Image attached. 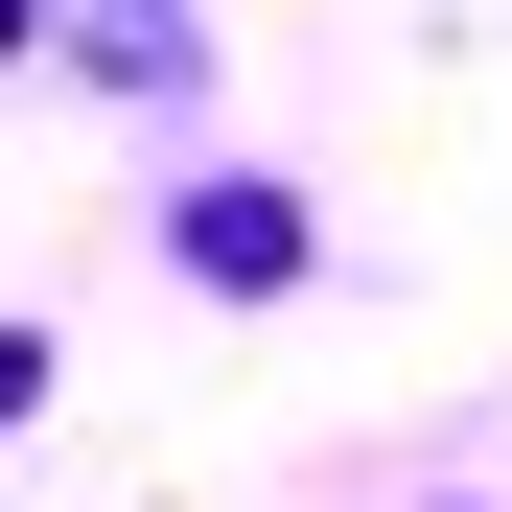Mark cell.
<instances>
[{
  "label": "cell",
  "instance_id": "1",
  "mask_svg": "<svg viewBox=\"0 0 512 512\" xmlns=\"http://www.w3.org/2000/svg\"><path fill=\"white\" fill-rule=\"evenodd\" d=\"M187 280H303V210L280 187H187Z\"/></svg>",
  "mask_w": 512,
  "mask_h": 512
},
{
  "label": "cell",
  "instance_id": "2",
  "mask_svg": "<svg viewBox=\"0 0 512 512\" xmlns=\"http://www.w3.org/2000/svg\"><path fill=\"white\" fill-rule=\"evenodd\" d=\"M0 419H47V326H0Z\"/></svg>",
  "mask_w": 512,
  "mask_h": 512
},
{
  "label": "cell",
  "instance_id": "3",
  "mask_svg": "<svg viewBox=\"0 0 512 512\" xmlns=\"http://www.w3.org/2000/svg\"><path fill=\"white\" fill-rule=\"evenodd\" d=\"M0 47H24V0H0Z\"/></svg>",
  "mask_w": 512,
  "mask_h": 512
}]
</instances>
